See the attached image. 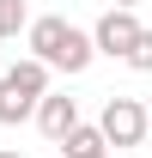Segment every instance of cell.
Listing matches in <instances>:
<instances>
[{
  "label": "cell",
  "mask_w": 152,
  "mask_h": 158,
  "mask_svg": "<svg viewBox=\"0 0 152 158\" xmlns=\"http://www.w3.org/2000/svg\"><path fill=\"white\" fill-rule=\"evenodd\" d=\"M110 6H128V12H140V0H110Z\"/></svg>",
  "instance_id": "30bf717a"
},
{
  "label": "cell",
  "mask_w": 152,
  "mask_h": 158,
  "mask_svg": "<svg viewBox=\"0 0 152 158\" xmlns=\"http://www.w3.org/2000/svg\"><path fill=\"white\" fill-rule=\"evenodd\" d=\"M122 61H128L134 73H152V31H140V37H134V49H128Z\"/></svg>",
  "instance_id": "9c48e42d"
},
{
  "label": "cell",
  "mask_w": 152,
  "mask_h": 158,
  "mask_svg": "<svg viewBox=\"0 0 152 158\" xmlns=\"http://www.w3.org/2000/svg\"><path fill=\"white\" fill-rule=\"evenodd\" d=\"M0 158H24V152H19V146H0Z\"/></svg>",
  "instance_id": "8fae6325"
},
{
  "label": "cell",
  "mask_w": 152,
  "mask_h": 158,
  "mask_svg": "<svg viewBox=\"0 0 152 158\" xmlns=\"http://www.w3.org/2000/svg\"><path fill=\"white\" fill-rule=\"evenodd\" d=\"M55 146H61V158H110V146H103V134H97L91 122H73Z\"/></svg>",
  "instance_id": "8992f818"
},
{
  "label": "cell",
  "mask_w": 152,
  "mask_h": 158,
  "mask_svg": "<svg viewBox=\"0 0 152 158\" xmlns=\"http://www.w3.org/2000/svg\"><path fill=\"white\" fill-rule=\"evenodd\" d=\"M140 31H146V24H140V12H128V6H110V12H103V19H97L85 37H91V49H97V55L122 61V55L134 49V37H140Z\"/></svg>",
  "instance_id": "3957f363"
},
{
  "label": "cell",
  "mask_w": 152,
  "mask_h": 158,
  "mask_svg": "<svg viewBox=\"0 0 152 158\" xmlns=\"http://www.w3.org/2000/svg\"><path fill=\"white\" fill-rule=\"evenodd\" d=\"M24 24H31V6L24 0H0V43L24 37Z\"/></svg>",
  "instance_id": "52a82bcc"
},
{
  "label": "cell",
  "mask_w": 152,
  "mask_h": 158,
  "mask_svg": "<svg viewBox=\"0 0 152 158\" xmlns=\"http://www.w3.org/2000/svg\"><path fill=\"white\" fill-rule=\"evenodd\" d=\"M24 49H31V61H43L49 73H85L97 61V49H91V37L79 31V24H67L61 12H49V19H31L24 24Z\"/></svg>",
  "instance_id": "6da1fadb"
},
{
  "label": "cell",
  "mask_w": 152,
  "mask_h": 158,
  "mask_svg": "<svg viewBox=\"0 0 152 158\" xmlns=\"http://www.w3.org/2000/svg\"><path fill=\"white\" fill-rule=\"evenodd\" d=\"M6 73L19 79L24 91H37V98H43V91H49V67H43V61H31V55H24V61H12V67H6Z\"/></svg>",
  "instance_id": "ba28073f"
},
{
  "label": "cell",
  "mask_w": 152,
  "mask_h": 158,
  "mask_svg": "<svg viewBox=\"0 0 152 158\" xmlns=\"http://www.w3.org/2000/svg\"><path fill=\"white\" fill-rule=\"evenodd\" d=\"M97 134H103L110 152L140 146V140H146V103H140V98H110V103H103V116H97Z\"/></svg>",
  "instance_id": "7a4b0ae2"
},
{
  "label": "cell",
  "mask_w": 152,
  "mask_h": 158,
  "mask_svg": "<svg viewBox=\"0 0 152 158\" xmlns=\"http://www.w3.org/2000/svg\"><path fill=\"white\" fill-rule=\"evenodd\" d=\"M31 110H37V91H24L12 73H0V128H19V122H31Z\"/></svg>",
  "instance_id": "5b68a950"
},
{
  "label": "cell",
  "mask_w": 152,
  "mask_h": 158,
  "mask_svg": "<svg viewBox=\"0 0 152 158\" xmlns=\"http://www.w3.org/2000/svg\"><path fill=\"white\" fill-rule=\"evenodd\" d=\"M110 158H116V152H110Z\"/></svg>",
  "instance_id": "4fadbf2b"
},
{
  "label": "cell",
  "mask_w": 152,
  "mask_h": 158,
  "mask_svg": "<svg viewBox=\"0 0 152 158\" xmlns=\"http://www.w3.org/2000/svg\"><path fill=\"white\" fill-rule=\"evenodd\" d=\"M31 122H37L49 140H61V134L79 122V103L67 98V91H43V98H37V110H31Z\"/></svg>",
  "instance_id": "277c9868"
},
{
  "label": "cell",
  "mask_w": 152,
  "mask_h": 158,
  "mask_svg": "<svg viewBox=\"0 0 152 158\" xmlns=\"http://www.w3.org/2000/svg\"><path fill=\"white\" fill-rule=\"evenodd\" d=\"M146 134H152V110H146Z\"/></svg>",
  "instance_id": "7c38bea8"
}]
</instances>
